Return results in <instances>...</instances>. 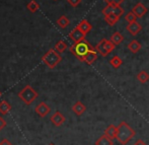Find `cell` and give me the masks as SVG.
I'll return each instance as SVG.
<instances>
[{
    "label": "cell",
    "mask_w": 149,
    "mask_h": 145,
    "mask_svg": "<svg viewBox=\"0 0 149 145\" xmlns=\"http://www.w3.org/2000/svg\"><path fill=\"white\" fill-rule=\"evenodd\" d=\"M118 133H117V138L118 142L122 145H126L129 143V141L135 136L136 132L132 127H130L127 122L123 121L119 124L118 126Z\"/></svg>",
    "instance_id": "1"
},
{
    "label": "cell",
    "mask_w": 149,
    "mask_h": 145,
    "mask_svg": "<svg viewBox=\"0 0 149 145\" xmlns=\"http://www.w3.org/2000/svg\"><path fill=\"white\" fill-rule=\"evenodd\" d=\"M95 48L92 47L91 45L86 41V40H82L80 42H77V43H74L72 46H70L69 48V51L73 54L78 60L82 61L83 62V59H84L85 55L88 53L89 51L91 50H94Z\"/></svg>",
    "instance_id": "2"
},
{
    "label": "cell",
    "mask_w": 149,
    "mask_h": 145,
    "mask_svg": "<svg viewBox=\"0 0 149 145\" xmlns=\"http://www.w3.org/2000/svg\"><path fill=\"white\" fill-rule=\"evenodd\" d=\"M42 61L45 65H47L50 69H54L62 61L60 53H58L55 49H50L45 55L42 57Z\"/></svg>",
    "instance_id": "3"
},
{
    "label": "cell",
    "mask_w": 149,
    "mask_h": 145,
    "mask_svg": "<svg viewBox=\"0 0 149 145\" xmlns=\"http://www.w3.org/2000/svg\"><path fill=\"white\" fill-rule=\"evenodd\" d=\"M38 92L33 89L31 85H26L19 92H18V98L22 100L26 105L30 106L31 104H33L38 98Z\"/></svg>",
    "instance_id": "4"
},
{
    "label": "cell",
    "mask_w": 149,
    "mask_h": 145,
    "mask_svg": "<svg viewBox=\"0 0 149 145\" xmlns=\"http://www.w3.org/2000/svg\"><path fill=\"white\" fill-rule=\"evenodd\" d=\"M116 46L110 41V40L102 39L97 45L95 46V50L100 55H102V57H107L109 54H111L115 50Z\"/></svg>",
    "instance_id": "5"
},
{
    "label": "cell",
    "mask_w": 149,
    "mask_h": 145,
    "mask_svg": "<svg viewBox=\"0 0 149 145\" xmlns=\"http://www.w3.org/2000/svg\"><path fill=\"white\" fill-rule=\"evenodd\" d=\"M111 13L122 16L124 14V9L121 7V5H118V4H107L106 7L102 9V14L104 15H108V14Z\"/></svg>",
    "instance_id": "6"
},
{
    "label": "cell",
    "mask_w": 149,
    "mask_h": 145,
    "mask_svg": "<svg viewBox=\"0 0 149 145\" xmlns=\"http://www.w3.org/2000/svg\"><path fill=\"white\" fill-rule=\"evenodd\" d=\"M35 112H36V114L39 115L40 117L44 118V117L47 116L48 114H50V112H51V108H50V107L48 106L45 102H40L37 107H36Z\"/></svg>",
    "instance_id": "7"
},
{
    "label": "cell",
    "mask_w": 149,
    "mask_h": 145,
    "mask_svg": "<svg viewBox=\"0 0 149 145\" xmlns=\"http://www.w3.org/2000/svg\"><path fill=\"white\" fill-rule=\"evenodd\" d=\"M50 121L52 122V124H53L54 126H56V127H60V126H62L63 124L65 123L66 119H65V117L63 116L62 113H60L59 111H57V112H55L51 116V118H50Z\"/></svg>",
    "instance_id": "8"
},
{
    "label": "cell",
    "mask_w": 149,
    "mask_h": 145,
    "mask_svg": "<svg viewBox=\"0 0 149 145\" xmlns=\"http://www.w3.org/2000/svg\"><path fill=\"white\" fill-rule=\"evenodd\" d=\"M69 38H70L74 43H77V42H80V41H82V40H84L85 35L76 26V28H74L72 31H70V33H69Z\"/></svg>",
    "instance_id": "9"
},
{
    "label": "cell",
    "mask_w": 149,
    "mask_h": 145,
    "mask_svg": "<svg viewBox=\"0 0 149 145\" xmlns=\"http://www.w3.org/2000/svg\"><path fill=\"white\" fill-rule=\"evenodd\" d=\"M126 29H127L128 33H129L131 36H133V37L137 36L138 33H139L140 31H142L141 24H140L139 22H131V24H128L127 26H126Z\"/></svg>",
    "instance_id": "10"
},
{
    "label": "cell",
    "mask_w": 149,
    "mask_h": 145,
    "mask_svg": "<svg viewBox=\"0 0 149 145\" xmlns=\"http://www.w3.org/2000/svg\"><path fill=\"white\" fill-rule=\"evenodd\" d=\"M132 11L137 15L138 18H141L146 14V12H147V8H146V6L144 5L143 3L138 2V3L136 4L133 8H132Z\"/></svg>",
    "instance_id": "11"
},
{
    "label": "cell",
    "mask_w": 149,
    "mask_h": 145,
    "mask_svg": "<svg viewBox=\"0 0 149 145\" xmlns=\"http://www.w3.org/2000/svg\"><path fill=\"white\" fill-rule=\"evenodd\" d=\"M72 111L75 115L81 116V115L84 114L85 111H86V107H85V105L83 104V102H81L80 100H78V102H76L72 106Z\"/></svg>",
    "instance_id": "12"
},
{
    "label": "cell",
    "mask_w": 149,
    "mask_h": 145,
    "mask_svg": "<svg viewBox=\"0 0 149 145\" xmlns=\"http://www.w3.org/2000/svg\"><path fill=\"white\" fill-rule=\"evenodd\" d=\"M96 59H97V52H96V50H91V51H89L88 53L85 55L84 59H83V62H85L86 64L88 65H91L93 64L94 62L96 61Z\"/></svg>",
    "instance_id": "13"
},
{
    "label": "cell",
    "mask_w": 149,
    "mask_h": 145,
    "mask_svg": "<svg viewBox=\"0 0 149 145\" xmlns=\"http://www.w3.org/2000/svg\"><path fill=\"white\" fill-rule=\"evenodd\" d=\"M77 28H78L85 36H86L87 33H88L89 31L92 29V26L89 24L88 22H87L86 20H82L78 24H77Z\"/></svg>",
    "instance_id": "14"
},
{
    "label": "cell",
    "mask_w": 149,
    "mask_h": 145,
    "mask_svg": "<svg viewBox=\"0 0 149 145\" xmlns=\"http://www.w3.org/2000/svg\"><path fill=\"white\" fill-rule=\"evenodd\" d=\"M141 48H142L141 44H140L137 40H132V41L128 44V49H129V51L133 54L138 53V52L141 50Z\"/></svg>",
    "instance_id": "15"
},
{
    "label": "cell",
    "mask_w": 149,
    "mask_h": 145,
    "mask_svg": "<svg viewBox=\"0 0 149 145\" xmlns=\"http://www.w3.org/2000/svg\"><path fill=\"white\" fill-rule=\"evenodd\" d=\"M117 133H118V127H116V126L113 125V124L109 125L108 127L106 128V130H104V134H106L107 136H109L110 138H112V139L117 138Z\"/></svg>",
    "instance_id": "16"
},
{
    "label": "cell",
    "mask_w": 149,
    "mask_h": 145,
    "mask_svg": "<svg viewBox=\"0 0 149 145\" xmlns=\"http://www.w3.org/2000/svg\"><path fill=\"white\" fill-rule=\"evenodd\" d=\"M120 18H121V16L117 15V14H114V13H111V14H108V15H104V22H106L109 26H113L119 22Z\"/></svg>",
    "instance_id": "17"
},
{
    "label": "cell",
    "mask_w": 149,
    "mask_h": 145,
    "mask_svg": "<svg viewBox=\"0 0 149 145\" xmlns=\"http://www.w3.org/2000/svg\"><path fill=\"white\" fill-rule=\"evenodd\" d=\"M95 145H114V141L112 138L104 134L100 138H97V140L95 141Z\"/></svg>",
    "instance_id": "18"
},
{
    "label": "cell",
    "mask_w": 149,
    "mask_h": 145,
    "mask_svg": "<svg viewBox=\"0 0 149 145\" xmlns=\"http://www.w3.org/2000/svg\"><path fill=\"white\" fill-rule=\"evenodd\" d=\"M110 41L112 42L115 46H119L120 44L124 41V37L122 36V33H120V31H116V33H114L112 36H111Z\"/></svg>",
    "instance_id": "19"
},
{
    "label": "cell",
    "mask_w": 149,
    "mask_h": 145,
    "mask_svg": "<svg viewBox=\"0 0 149 145\" xmlns=\"http://www.w3.org/2000/svg\"><path fill=\"white\" fill-rule=\"evenodd\" d=\"M56 24H57L58 26L61 29H66L67 26L70 24V20H68V17H67L66 15H61L60 17L57 20Z\"/></svg>",
    "instance_id": "20"
},
{
    "label": "cell",
    "mask_w": 149,
    "mask_h": 145,
    "mask_svg": "<svg viewBox=\"0 0 149 145\" xmlns=\"http://www.w3.org/2000/svg\"><path fill=\"white\" fill-rule=\"evenodd\" d=\"M11 111V106L8 102L6 100H2L0 102V114L1 115H6Z\"/></svg>",
    "instance_id": "21"
},
{
    "label": "cell",
    "mask_w": 149,
    "mask_h": 145,
    "mask_svg": "<svg viewBox=\"0 0 149 145\" xmlns=\"http://www.w3.org/2000/svg\"><path fill=\"white\" fill-rule=\"evenodd\" d=\"M137 80L139 81L140 83L144 84L149 80V74L146 72L145 70H141L137 73Z\"/></svg>",
    "instance_id": "22"
},
{
    "label": "cell",
    "mask_w": 149,
    "mask_h": 145,
    "mask_svg": "<svg viewBox=\"0 0 149 145\" xmlns=\"http://www.w3.org/2000/svg\"><path fill=\"white\" fill-rule=\"evenodd\" d=\"M26 8H28V10L31 11V13H35V12H37L38 10H39L40 5L36 0H31L28 3V5H26Z\"/></svg>",
    "instance_id": "23"
},
{
    "label": "cell",
    "mask_w": 149,
    "mask_h": 145,
    "mask_svg": "<svg viewBox=\"0 0 149 145\" xmlns=\"http://www.w3.org/2000/svg\"><path fill=\"white\" fill-rule=\"evenodd\" d=\"M110 64L113 66V68L115 69H118L121 67V65L123 64V60H122L121 58L119 57V56H114L112 59L110 60Z\"/></svg>",
    "instance_id": "24"
},
{
    "label": "cell",
    "mask_w": 149,
    "mask_h": 145,
    "mask_svg": "<svg viewBox=\"0 0 149 145\" xmlns=\"http://www.w3.org/2000/svg\"><path fill=\"white\" fill-rule=\"evenodd\" d=\"M66 49H67V44L64 41H58L57 44L55 45V50L60 54L64 53L66 51Z\"/></svg>",
    "instance_id": "25"
},
{
    "label": "cell",
    "mask_w": 149,
    "mask_h": 145,
    "mask_svg": "<svg viewBox=\"0 0 149 145\" xmlns=\"http://www.w3.org/2000/svg\"><path fill=\"white\" fill-rule=\"evenodd\" d=\"M137 15L134 13L133 11H130L128 12L127 14L125 15V20L128 22V24H131V22H137Z\"/></svg>",
    "instance_id": "26"
},
{
    "label": "cell",
    "mask_w": 149,
    "mask_h": 145,
    "mask_svg": "<svg viewBox=\"0 0 149 145\" xmlns=\"http://www.w3.org/2000/svg\"><path fill=\"white\" fill-rule=\"evenodd\" d=\"M107 4H118V5H121L125 0H104Z\"/></svg>",
    "instance_id": "27"
},
{
    "label": "cell",
    "mask_w": 149,
    "mask_h": 145,
    "mask_svg": "<svg viewBox=\"0 0 149 145\" xmlns=\"http://www.w3.org/2000/svg\"><path fill=\"white\" fill-rule=\"evenodd\" d=\"M67 2H68L72 7H77V6L81 3V0H67Z\"/></svg>",
    "instance_id": "28"
},
{
    "label": "cell",
    "mask_w": 149,
    "mask_h": 145,
    "mask_svg": "<svg viewBox=\"0 0 149 145\" xmlns=\"http://www.w3.org/2000/svg\"><path fill=\"white\" fill-rule=\"evenodd\" d=\"M6 126V122H5V120L3 119L1 116H0V131H1L2 129H3L4 127Z\"/></svg>",
    "instance_id": "29"
},
{
    "label": "cell",
    "mask_w": 149,
    "mask_h": 145,
    "mask_svg": "<svg viewBox=\"0 0 149 145\" xmlns=\"http://www.w3.org/2000/svg\"><path fill=\"white\" fill-rule=\"evenodd\" d=\"M0 145H12V144L10 143V141L8 139H3L0 142Z\"/></svg>",
    "instance_id": "30"
},
{
    "label": "cell",
    "mask_w": 149,
    "mask_h": 145,
    "mask_svg": "<svg viewBox=\"0 0 149 145\" xmlns=\"http://www.w3.org/2000/svg\"><path fill=\"white\" fill-rule=\"evenodd\" d=\"M134 145H147L145 143V142L143 141V140H141V139H138L137 141L134 143Z\"/></svg>",
    "instance_id": "31"
},
{
    "label": "cell",
    "mask_w": 149,
    "mask_h": 145,
    "mask_svg": "<svg viewBox=\"0 0 149 145\" xmlns=\"http://www.w3.org/2000/svg\"><path fill=\"white\" fill-rule=\"evenodd\" d=\"M1 96H2V92H1V91H0V98H1Z\"/></svg>",
    "instance_id": "32"
},
{
    "label": "cell",
    "mask_w": 149,
    "mask_h": 145,
    "mask_svg": "<svg viewBox=\"0 0 149 145\" xmlns=\"http://www.w3.org/2000/svg\"><path fill=\"white\" fill-rule=\"evenodd\" d=\"M49 145H55V144H54V143H50Z\"/></svg>",
    "instance_id": "33"
},
{
    "label": "cell",
    "mask_w": 149,
    "mask_h": 145,
    "mask_svg": "<svg viewBox=\"0 0 149 145\" xmlns=\"http://www.w3.org/2000/svg\"><path fill=\"white\" fill-rule=\"evenodd\" d=\"M55 1H57V0H55Z\"/></svg>",
    "instance_id": "34"
}]
</instances>
